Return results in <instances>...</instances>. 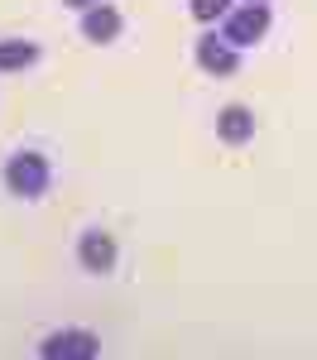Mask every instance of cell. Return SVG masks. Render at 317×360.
I'll list each match as a JSON object with an SVG mask.
<instances>
[{"label":"cell","instance_id":"1","mask_svg":"<svg viewBox=\"0 0 317 360\" xmlns=\"http://www.w3.org/2000/svg\"><path fill=\"white\" fill-rule=\"evenodd\" d=\"M5 188L15 197H44L48 193V164H44V154H15L10 164H5Z\"/></svg>","mask_w":317,"mask_h":360},{"label":"cell","instance_id":"2","mask_svg":"<svg viewBox=\"0 0 317 360\" xmlns=\"http://www.w3.org/2000/svg\"><path fill=\"white\" fill-rule=\"evenodd\" d=\"M264 29H269V5H264V0H250L245 10L226 15L221 39H226L231 49H250V44H259V39H264Z\"/></svg>","mask_w":317,"mask_h":360},{"label":"cell","instance_id":"3","mask_svg":"<svg viewBox=\"0 0 317 360\" xmlns=\"http://www.w3.org/2000/svg\"><path fill=\"white\" fill-rule=\"evenodd\" d=\"M39 351H44L48 360H91L101 346H96V336H91V332H53Z\"/></svg>","mask_w":317,"mask_h":360},{"label":"cell","instance_id":"4","mask_svg":"<svg viewBox=\"0 0 317 360\" xmlns=\"http://www.w3.org/2000/svg\"><path fill=\"white\" fill-rule=\"evenodd\" d=\"M198 63L207 68V72H216V77H231L235 68H240V58H235V49H231L221 34H207L198 44Z\"/></svg>","mask_w":317,"mask_h":360},{"label":"cell","instance_id":"5","mask_svg":"<svg viewBox=\"0 0 317 360\" xmlns=\"http://www.w3.org/2000/svg\"><path fill=\"white\" fill-rule=\"evenodd\" d=\"M82 34H86V39H96V44H111L115 34H120V10H115V5H86Z\"/></svg>","mask_w":317,"mask_h":360},{"label":"cell","instance_id":"6","mask_svg":"<svg viewBox=\"0 0 317 360\" xmlns=\"http://www.w3.org/2000/svg\"><path fill=\"white\" fill-rule=\"evenodd\" d=\"M77 255H82V264H86V269L106 274V269L115 264V240H111V236H101V231H86V236H82V245H77Z\"/></svg>","mask_w":317,"mask_h":360},{"label":"cell","instance_id":"7","mask_svg":"<svg viewBox=\"0 0 317 360\" xmlns=\"http://www.w3.org/2000/svg\"><path fill=\"white\" fill-rule=\"evenodd\" d=\"M216 135L226 139V144H245V139L255 135V115L245 111V106H226V111L216 115Z\"/></svg>","mask_w":317,"mask_h":360},{"label":"cell","instance_id":"8","mask_svg":"<svg viewBox=\"0 0 317 360\" xmlns=\"http://www.w3.org/2000/svg\"><path fill=\"white\" fill-rule=\"evenodd\" d=\"M34 58H39V49L25 44V39H20V44H0V72H20V68L34 63Z\"/></svg>","mask_w":317,"mask_h":360},{"label":"cell","instance_id":"9","mask_svg":"<svg viewBox=\"0 0 317 360\" xmlns=\"http://www.w3.org/2000/svg\"><path fill=\"white\" fill-rule=\"evenodd\" d=\"M231 10V0H193V15H198L202 25H212V20H221Z\"/></svg>","mask_w":317,"mask_h":360},{"label":"cell","instance_id":"10","mask_svg":"<svg viewBox=\"0 0 317 360\" xmlns=\"http://www.w3.org/2000/svg\"><path fill=\"white\" fill-rule=\"evenodd\" d=\"M67 5H77V10H86V5H96V0H67Z\"/></svg>","mask_w":317,"mask_h":360}]
</instances>
